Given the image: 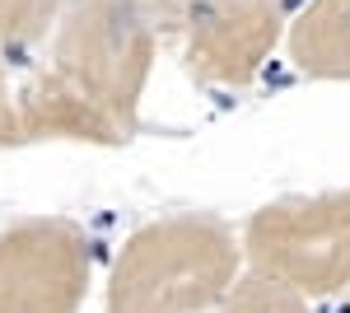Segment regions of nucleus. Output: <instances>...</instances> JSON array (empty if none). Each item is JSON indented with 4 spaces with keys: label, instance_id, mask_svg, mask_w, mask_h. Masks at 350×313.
<instances>
[{
    "label": "nucleus",
    "instance_id": "1",
    "mask_svg": "<svg viewBox=\"0 0 350 313\" xmlns=\"http://www.w3.org/2000/svg\"><path fill=\"white\" fill-rule=\"evenodd\" d=\"M239 238L215 215H163L112 262L108 313H206L239 281Z\"/></svg>",
    "mask_w": 350,
    "mask_h": 313
},
{
    "label": "nucleus",
    "instance_id": "2",
    "mask_svg": "<svg viewBox=\"0 0 350 313\" xmlns=\"http://www.w3.org/2000/svg\"><path fill=\"white\" fill-rule=\"evenodd\" d=\"M163 33V0H66L56 19L52 66L131 136Z\"/></svg>",
    "mask_w": 350,
    "mask_h": 313
},
{
    "label": "nucleus",
    "instance_id": "3",
    "mask_svg": "<svg viewBox=\"0 0 350 313\" xmlns=\"http://www.w3.org/2000/svg\"><path fill=\"white\" fill-rule=\"evenodd\" d=\"M239 253L252 276L295 290L299 299L350 286V187L285 197L262 206L243 229Z\"/></svg>",
    "mask_w": 350,
    "mask_h": 313
},
{
    "label": "nucleus",
    "instance_id": "4",
    "mask_svg": "<svg viewBox=\"0 0 350 313\" xmlns=\"http://www.w3.org/2000/svg\"><path fill=\"white\" fill-rule=\"evenodd\" d=\"M89 276L94 243L75 220L38 215L0 234V313H75Z\"/></svg>",
    "mask_w": 350,
    "mask_h": 313
},
{
    "label": "nucleus",
    "instance_id": "5",
    "mask_svg": "<svg viewBox=\"0 0 350 313\" xmlns=\"http://www.w3.org/2000/svg\"><path fill=\"white\" fill-rule=\"evenodd\" d=\"M290 19L285 0H168V28L183 33V61L201 84L239 89L271 61Z\"/></svg>",
    "mask_w": 350,
    "mask_h": 313
},
{
    "label": "nucleus",
    "instance_id": "6",
    "mask_svg": "<svg viewBox=\"0 0 350 313\" xmlns=\"http://www.w3.org/2000/svg\"><path fill=\"white\" fill-rule=\"evenodd\" d=\"M14 112H19V136L24 140H84V145H122V140H131L75 79L61 75L56 66L38 71L14 94Z\"/></svg>",
    "mask_w": 350,
    "mask_h": 313
},
{
    "label": "nucleus",
    "instance_id": "7",
    "mask_svg": "<svg viewBox=\"0 0 350 313\" xmlns=\"http://www.w3.org/2000/svg\"><path fill=\"white\" fill-rule=\"evenodd\" d=\"M290 61L313 79H350V0H304L290 24Z\"/></svg>",
    "mask_w": 350,
    "mask_h": 313
},
{
    "label": "nucleus",
    "instance_id": "8",
    "mask_svg": "<svg viewBox=\"0 0 350 313\" xmlns=\"http://www.w3.org/2000/svg\"><path fill=\"white\" fill-rule=\"evenodd\" d=\"M61 5L66 0H0V56L5 61L28 56L61 19Z\"/></svg>",
    "mask_w": 350,
    "mask_h": 313
},
{
    "label": "nucleus",
    "instance_id": "9",
    "mask_svg": "<svg viewBox=\"0 0 350 313\" xmlns=\"http://www.w3.org/2000/svg\"><path fill=\"white\" fill-rule=\"evenodd\" d=\"M219 313H308V299H299L295 290L262 281V276H239L229 295L219 299Z\"/></svg>",
    "mask_w": 350,
    "mask_h": 313
},
{
    "label": "nucleus",
    "instance_id": "10",
    "mask_svg": "<svg viewBox=\"0 0 350 313\" xmlns=\"http://www.w3.org/2000/svg\"><path fill=\"white\" fill-rule=\"evenodd\" d=\"M10 71H14V61L0 56V150H5V145H24V136H19V112H14V89H10Z\"/></svg>",
    "mask_w": 350,
    "mask_h": 313
},
{
    "label": "nucleus",
    "instance_id": "11",
    "mask_svg": "<svg viewBox=\"0 0 350 313\" xmlns=\"http://www.w3.org/2000/svg\"><path fill=\"white\" fill-rule=\"evenodd\" d=\"M285 5H295V0H285ZM163 14H168V0H163Z\"/></svg>",
    "mask_w": 350,
    "mask_h": 313
}]
</instances>
